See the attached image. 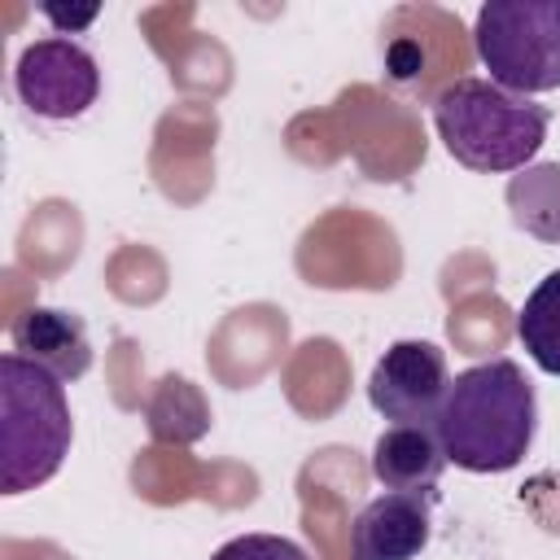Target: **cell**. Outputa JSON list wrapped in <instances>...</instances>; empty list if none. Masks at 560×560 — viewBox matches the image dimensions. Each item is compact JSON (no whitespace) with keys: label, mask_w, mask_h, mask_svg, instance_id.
<instances>
[{"label":"cell","mask_w":560,"mask_h":560,"mask_svg":"<svg viewBox=\"0 0 560 560\" xmlns=\"http://www.w3.org/2000/svg\"><path fill=\"white\" fill-rule=\"evenodd\" d=\"M446 389H451L446 354L433 341H394L368 376V402L376 407V416L394 424L433 429Z\"/></svg>","instance_id":"8992f818"},{"label":"cell","mask_w":560,"mask_h":560,"mask_svg":"<svg viewBox=\"0 0 560 560\" xmlns=\"http://www.w3.org/2000/svg\"><path fill=\"white\" fill-rule=\"evenodd\" d=\"M433 499L385 490L350 525V560H416L429 542Z\"/></svg>","instance_id":"52a82bcc"},{"label":"cell","mask_w":560,"mask_h":560,"mask_svg":"<svg viewBox=\"0 0 560 560\" xmlns=\"http://www.w3.org/2000/svg\"><path fill=\"white\" fill-rule=\"evenodd\" d=\"M516 337L525 346V354L547 372L560 376V267L547 271L529 298L516 311Z\"/></svg>","instance_id":"8fae6325"},{"label":"cell","mask_w":560,"mask_h":560,"mask_svg":"<svg viewBox=\"0 0 560 560\" xmlns=\"http://www.w3.org/2000/svg\"><path fill=\"white\" fill-rule=\"evenodd\" d=\"M538 429V398L521 363L490 359L451 376L433 433L446 464L464 472H508L525 459Z\"/></svg>","instance_id":"6da1fadb"},{"label":"cell","mask_w":560,"mask_h":560,"mask_svg":"<svg viewBox=\"0 0 560 560\" xmlns=\"http://www.w3.org/2000/svg\"><path fill=\"white\" fill-rule=\"evenodd\" d=\"M472 48L503 92L560 88V0H486L472 22Z\"/></svg>","instance_id":"277c9868"},{"label":"cell","mask_w":560,"mask_h":560,"mask_svg":"<svg viewBox=\"0 0 560 560\" xmlns=\"http://www.w3.org/2000/svg\"><path fill=\"white\" fill-rule=\"evenodd\" d=\"M96 13H101L96 4H88L83 13H66V9H57V4H44V18H48V22H57L61 31H66V26H70V31H74V26H88Z\"/></svg>","instance_id":"4fadbf2b"},{"label":"cell","mask_w":560,"mask_h":560,"mask_svg":"<svg viewBox=\"0 0 560 560\" xmlns=\"http://www.w3.org/2000/svg\"><path fill=\"white\" fill-rule=\"evenodd\" d=\"M508 210L512 223L547 245H560V162L525 166L508 179Z\"/></svg>","instance_id":"30bf717a"},{"label":"cell","mask_w":560,"mask_h":560,"mask_svg":"<svg viewBox=\"0 0 560 560\" xmlns=\"http://www.w3.org/2000/svg\"><path fill=\"white\" fill-rule=\"evenodd\" d=\"M13 354L48 368L57 381H79L92 368V341L79 315L57 306H26L9 328Z\"/></svg>","instance_id":"ba28073f"},{"label":"cell","mask_w":560,"mask_h":560,"mask_svg":"<svg viewBox=\"0 0 560 560\" xmlns=\"http://www.w3.org/2000/svg\"><path fill=\"white\" fill-rule=\"evenodd\" d=\"M13 92L35 118L70 122L96 105L101 70L83 44L66 39V35H48V39H35L22 48V57L13 66Z\"/></svg>","instance_id":"5b68a950"},{"label":"cell","mask_w":560,"mask_h":560,"mask_svg":"<svg viewBox=\"0 0 560 560\" xmlns=\"http://www.w3.org/2000/svg\"><path fill=\"white\" fill-rule=\"evenodd\" d=\"M70 438L74 420L66 385L13 350L0 354V490L26 494L57 477L70 455Z\"/></svg>","instance_id":"3957f363"},{"label":"cell","mask_w":560,"mask_h":560,"mask_svg":"<svg viewBox=\"0 0 560 560\" xmlns=\"http://www.w3.org/2000/svg\"><path fill=\"white\" fill-rule=\"evenodd\" d=\"M442 468H446L442 442H438L433 429H420V424H394L372 446V477L385 490H398V494L438 499Z\"/></svg>","instance_id":"9c48e42d"},{"label":"cell","mask_w":560,"mask_h":560,"mask_svg":"<svg viewBox=\"0 0 560 560\" xmlns=\"http://www.w3.org/2000/svg\"><path fill=\"white\" fill-rule=\"evenodd\" d=\"M433 127L446 153L481 175L525 171L547 140V105L503 92L490 79L459 74L433 96Z\"/></svg>","instance_id":"7a4b0ae2"},{"label":"cell","mask_w":560,"mask_h":560,"mask_svg":"<svg viewBox=\"0 0 560 560\" xmlns=\"http://www.w3.org/2000/svg\"><path fill=\"white\" fill-rule=\"evenodd\" d=\"M210 560H311V556L280 534H241V538H228Z\"/></svg>","instance_id":"7c38bea8"}]
</instances>
